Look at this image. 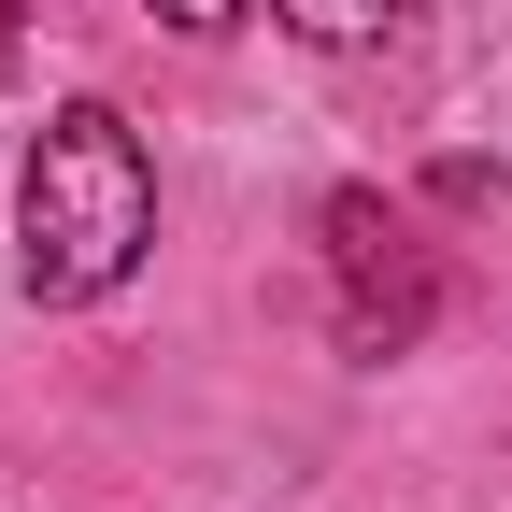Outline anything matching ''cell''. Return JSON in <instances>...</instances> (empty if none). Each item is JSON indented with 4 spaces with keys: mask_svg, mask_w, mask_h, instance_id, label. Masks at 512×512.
I'll return each instance as SVG.
<instances>
[{
    "mask_svg": "<svg viewBox=\"0 0 512 512\" xmlns=\"http://www.w3.org/2000/svg\"><path fill=\"white\" fill-rule=\"evenodd\" d=\"M15 228H29V285L43 299H100L143 271L157 242V171H143V128L114 100H57L43 143H29V185H15Z\"/></svg>",
    "mask_w": 512,
    "mask_h": 512,
    "instance_id": "obj_1",
    "label": "cell"
},
{
    "mask_svg": "<svg viewBox=\"0 0 512 512\" xmlns=\"http://www.w3.org/2000/svg\"><path fill=\"white\" fill-rule=\"evenodd\" d=\"M328 271H342V342H356V356H413V342H427V313H441V256L413 242L399 200L342 185V200H328Z\"/></svg>",
    "mask_w": 512,
    "mask_h": 512,
    "instance_id": "obj_2",
    "label": "cell"
},
{
    "mask_svg": "<svg viewBox=\"0 0 512 512\" xmlns=\"http://www.w3.org/2000/svg\"><path fill=\"white\" fill-rule=\"evenodd\" d=\"M285 15H299L313 43H370V29H399V15H427V0H285Z\"/></svg>",
    "mask_w": 512,
    "mask_h": 512,
    "instance_id": "obj_3",
    "label": "cell"
},
{
    "mask_svg": "<svg viewBox=\"0 0 512 512\" xmlns=\"http://www.w3.org/2000/svg\"><path fill=\"white\" fill-rule=\"evenodd\" d=\"M157 15H171V29H228L242 0H157Z\"/></svg>",
    "mask_w": 512,
    "mask_h": 512,
    "instance_id": "obj_4",
    "label": "cell"
},
{
    "mask_svg": "<svg viewBox=\"0 0 512 512\" xmlns=\"http://www.w3.org/2000/svg\"><path fill=\"white\" fill-rule=\"evenodd\" d=\"M0 29H15V0H0Z\"/></svg>",
    "mask_w": 512,
    "mask_h": 512,
    "instance_id": "obj_5",
    "label": "cell"
}]
</instances>
